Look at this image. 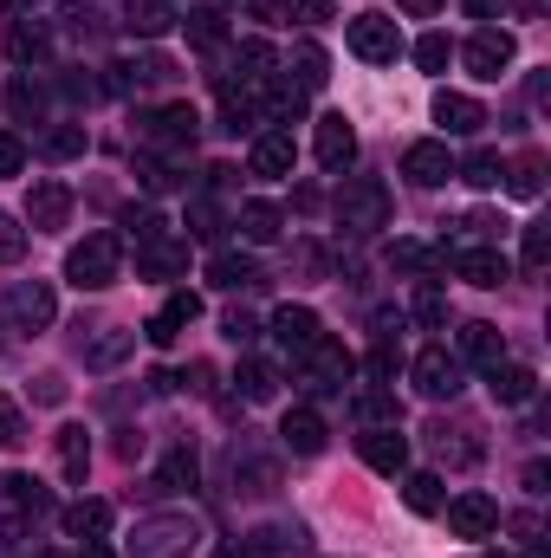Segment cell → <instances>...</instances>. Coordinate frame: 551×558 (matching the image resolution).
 Masks as SVG:
<instances>
[{
	"mask_svg": "<svg viewBox=\"0 0 551 558\" xmlns=\"http://www.w3.org/2000/svg\"><path fill=\"white\" fill-rule=\"evenodd\" d=\"M409 377H415V390L428 397V403H454L461 397V357L448 351V344H428V351H415V364H409Z\"/></svg>",
	"mask_w": 551,
	"mask_h": 558,
	"instance_id": "cell-5",
	"label": "cell"
},
{
	"mask_svg": "<svg viewBox=\"0 0 551 558\" xmlns=\"http://www.w3.org/2000/svg\"><path fill=\"white\" fill-rule=\"evenodd\" d=\"M0 318H7V331H46L59 318V299H52L46 279H13L0 292Z\"/></svg>",
	"mask_w": 551,
	"mask_h": 558,
	"instance_id": "cell-4",
	"label": "cell"
},
{
	"mask_svg": "<svg viewBox=\"0 0 551 558\" xmlns=\"http://www.w3.org/2000/svg\"><path fill=\"white\" fill-rule=\"evenodd\" d=\"M267 78H273V46H267V39H241V46L228 52V72H215L221 92H234V85L254 92V85H267Z\"/></svg>",
	"mask_w": 551,
	"mask_h": 558,
	"instance_id": "cell-9",
	"label": "cell"
},
{
	"mask_svg": "<svg viewBox=\"0 0 551 558\" xmlns=\"http://www.w3.org/2000/svg\"><path fill=\"white\" fill-rule=\"evenodd\" d=\"M124 234H131V241H156V234H169V228H162V215H156V208H124Z\"/></svg>",
	"mask_w": 551,
	"mask_h": 558,
	"instance_id": "cell-53",
	"label": "cell"
},
{
	"mask_svg": "<svg viewBox=\"0 0 551 558\" xmlns=\"http://www.w3.org/2000/svg\"><path fill=\"white\" fill-rule=\"evenodd\" d=\"M448 59H454L448 33H421V39H415V65H421V72H448Z\"/></svg>",
	"mask_w": 551,
	"mask_h": 558,
	"instance_id": "cell-48",
	"label": "cell"
},
{
	"mask_svg": "<svg viewBox=\"0 0 551 558\" xmlns=\"http://www.w3.org/2000/svg\"><path fill=\"white\" fill-rule=\"evenodd\" d=\"M195 131H201L195 105H162L156 118H143V149H162V156H188V149H195Z\"/></svg>",
	"mask_w": 551,
	"mask_h": 558,
	"instance_id": "cell-7",
	"label": "cell"
},
{
	"mask_svg": "<svg viewBox=\"0 0 551 558\" xmlns=\"http://www.w3.org/2000/svg\"><path fill=\"white\" fill-rule=\"evenodd\" d=\"M33 397H39V403H65V384H59V377H39Z\"/></svg>",
	"mask_w": 551,
	"mask_h": 558,
	"instance_id": "cell-62",
	"label": "cell"
},
{
	"mask_svg": "<svg viewBox=\"0 0 551 558\" xmlns=\"http://www.w3.org/2000/svg\"><path fill=\"white\" fill-rule=\"evenodd\" d=\"M403 175L409 182H421V189H441L448 175H454V156H448V143H434V137H421L403 149Z\"/></svg>",
	"mask_w": 551,
	"mask_h": 558,
	"instance_id": "cell-14",
	"label": "cell"
},
{
	"mask_svg": "<svg viewBox=\"0 0 551 558\" xmlns=\"http://www.w3.org/2000/svg\"><path fill=\"white\" fill-rule=\"evenodd\" d=\"M370 377H377V384L396 377V344H377V351H370Z\"/></svg>",
	"mask_w": 551,
	"mask_h": 558,
	"instance_id": "cell-59",
	"label": "cell"
},
{
	"mask_svg": "<svg viewBox=\"0 0 551 558\" xmlns=\"http://www.w3.org/2000/svg\"><path fill=\"white\" fill-rule=\"evenodd\" d=\"M403 500H409V513H441V500H448V494H441V474H428V468L409 474V481H403Z\"/></svg>",
	"mask_w": 551,
	"mask_h": 558,
	"instance_id": "cell-41",
	"label": "cell"
},
{
	"mask_svg": "<svg viewBox=\"0 0 551 558\" xmlns=\"http://www.w3.org/2000/svg\"><path fill=\"white\" fill-rule=\"evenodd\" d=\"M221 131L241 137V131H260V105L247 92H221Z\"/></svg>",
	"mask_w": 551,
	"mask_h": 558,
	"instance_id": "cell-39",
	"label": "cell"
},
{
	"mask_svg": "<svg viewBox=\"0 0 551 558\" xmlns=\"http://www.w3.org/2000/svg\"><path fill=\"white\" fill-rule=\"evenodd\" d=\"M195 318H201V299H195V292H169V305L143 325V338H149V344H175Z\"/></svg>",
	"mask_w": 551,
	"mask_h": 558,
	"instance_id": "cell-16",
	"label": "cell"
},
{
	"mask_svg": "<svg viewBox=\"0 0 551 558\" xmlns=\"http://www.w3.org/2000/svg\"><path fill=\"white\" fill-rule=\"evenodd\" d=\"M195 474H201V461H195V448H169V461H162V474H156V487H162V494H188V487H195Z\"/></svg>",
	"mask_w": 551,
	"mask_h": 558,
	"instance_id": "cell-38",
	"label": "cell"
},
{
	"mask_svg": "<svg viewBox=\"0 0 551 558\" xmlns=\"http://www.w3.org/2000/svg\"><path fill=\"white\" fill-rule=\"evenodd\" d=\"M338 228H344V234H377V228H390V189H383L377 175H351V182L338 189Z\"/></svg>",
	"mask_w": 551,
	"mask_h": 558,
	"instance_id": "cell-3",
	"label": "cell"
},
{
	"mask_svg": "<svg viewBox=\"0 0 551 558\" xmlns=\"http://www.w3.org/2000/svg\"><path fill=\"white\" fill-rule=\"evenodd\" d=\"M175 20L188 26V39H195V46H221V39H228V20H221L215 7H188V13H175Z\"/></svg>",
	"mask_w": 551,
	"mask_h": 558,
	"instance_id": "cell-40",
	"label": "cell"
},
{
	"mask_svg": "<svg viewBox=\"0 0 551 558\" xmlns=\"http://www.w3.org/2000/svg\"><path fill=\"white\" fill-rule=\"evenodd\" d=\"M234 228L260 247V241H279V228H285V215H279L273 202H241V215H234Z\"/></svg>",
	"mask_w": 551,
	"mask_h": 558,
	"instance_id": "cell-33",
	"label": "cell"
},
{
	"mask_svg": "<svg viewBox=\"0 0 551 558\" xmlns=\"http://www.w3.org/2000/svg\"><path fill=\"white\" fill-rule=\"evenodd\" d=\"M454 175H461L467 189H500V175H506V162H500V149H474L467 162H454Z\"/></svg>",
	"mask_w": 551,
	"mask_h": 558,
	"instance_id": "cell-37",
	"label": "cell"
},
{
	"mask_svg": "<svg viewBox=\"0 0 551 558\" xmlns=\"http://www.w3.org/2000/svg\"><path fill=\"white\" fill-rule=\"evenodd\" d=\"M441 507H448L454 539H493L500 533V500H487V494H461V500H441Z\"/></svg>",
	"mask_w": 551,
	"mask_h": 558,
	"instance_id": "cell-11",
	"label": "cell"
},
{
	"mask_svg": "<svg viewBox=\"0 0 551 558\" xmlns=\"http://www.w3.org/2000/svg\"><path fill=\"white\" fill-rule=\"evenodd\" d=\"M118 274H124V241L118 234H85L65 254V279L78 292H105V286H118Z\"/></svg>",
	"mask_w": 551,
	"mask_h": 558,
	"instance_id": "cell-2",
	"label": "cell"
},
{
	"mask_svg": "<svg viewBox=\"0 0 551 558\" xmlns=\"http://www.w3.org/2000/svg\"><path fill=\"white\" fill-rule=\"evenodd\" d=\"M292 162H298L292 131H260V137H254V175L279 182V175H292Z\"/></svg>",
	"mask_w": 551,
	"mask_h": 558,
	"instance_id": "cell-25",
	"label": "cell"
},
{
	"mask_svg": "<svg viewBox=\"0 0 551 558\" xmlns=\"http://www.w3.org/2000/svg\"><path fill=\"white\" fill-rule=\"evenodd\" d=\"M162 78H175V65H169L162 52H143V59H118V65H111V92H118V98H131L143 85H162Z\"/></svg>",
	"mask_w": 551,
	"mask_h": 558,
	"instance_id": "cell-19",
	"label": "cell"
},
{
	"mask_svg": "<svg viewBox=\"0 0 551 558\" xmlns=\"http://www.w3.org/2000/svg\"><path fill=\"white\" fill-rule=\"evenodd\" d=\"M409 312L421 318V325H448V292H441V286H415Z\"/></svg>",
	"mask_w": 551,
	"mask_h": 558,
	"instance_id": "cell-49",
	"label": "cell"
},
{
	"mask_svg": "<svg viewBox=\"0 0 551 558\" xmlns=\"http://www.w3.org/2000/svg\"><path fill=\"white\" fill-rule=\"evenodd\" d=\"M351 156H357V131L344 118H318V162L338 175V169H351Z\"/></svg>",
	"mask_w": 551,
	"mask_h": 558,
	"instance_id": "cell-27",
	"label": "cell"
},
{
	"mask_svg": "<svg viewBox=\"0 0 551 558\" xmlns=\"http://www.w3.org/2000/svg\"><path fill=\"white\" fill-rule=\"evenodd\" d=\"M318 338H325V325H318V312H311V305H279V312H273V344L285 351V357H305Z\"/></svg>",
	"mask_w": 551,
	"mask_h": 558,
	"instance_id": "cell-12",
	"label": "cell"
},
{
	"mask_svg": "<svg viewBox=\"0 0 551 558\" xmlns=\"http://www.w3.org/2000/svg\"><path fill=\"white\" fill-rule=\"evenodd\" d=\"M519 260H526V274H546V260H551V234L546 228H526V254H519Z\"/></svg>",
	"mask_w": 551,
	"mask_h": 558,
	"instance_id": "cell-56",
	"label": "cell"
},
{
	"mask_svg": "<svg viewBox=\"0 0 551 558\" xmlns=\"http://www.w3.org/2000/svg\"><path fill=\"white\" fill-rule=\"evenodd\" d=\"M195 546H201L195 513H143L124 553L131 558H195Z\"/></svg>",
	"mask_w": 551,
	"mask_h": 558,
	"instance_id": "cell-1",
	"label": "cell"
},
{
	"mask_svg": "<svg viewBox=\"0 0 551 558\" xmlns=\"http://www.w3.org/2000/svg\"><path fill=\"white\" fill-rule=\"evenodd\" d=\"M188 234H195V241H215V234H221V208H215L208 195H195V208H188Z\"/></svg>",
	"mask_w": 551,
	"mask_h": 558,
	"instance_id": "cell-52",
	"label": "cell"
},
{
	"mask_svg": "<svg viewBox=\"0 0 551 558\" xmlns=\"http://www.w3.org/2000/svg\"><path fill=\"white\" fill-rule=\"evenodd\" d=\"M292 72H298V92H318V85L331 78V59H325V46L298 39V46H292Z\"/></svg>",
	"mask_w": 551,
	"mask_h": 558,
	"instance_id": "cell-36",
	"label": "cell"
},
{
	"mask_svg": "<svg viewBox=\"0 0 551 558\" xmlns=\"http://www.w3.org/2000/svg\"><path fill=\"white\" fill-rule=\"evenodd\" d=\"M428 448H434L441 461H454V468H474V461H480V441H474L467 422H428Z\"/></svg>",
	"mask_w": 551,
	"mask_h": 558,
	"instance_id": "cell-23",
	"label": "cell"
},
{
	"mask_svg": "<svg viewBox=\"0 0 551 558\" xmlns=\"http://www.w3.org/2000/svg\"><path fill=\"white\" fill-rule=\"evenodd\" d=\"M111 526H118L111 500H72V507H65V533H72L78 546H98V539H111Z\"/></svg>",
	"mask_w": 551,
	"mask_h": 558,
	"instance_id": "cell-20",
	"label": "cell"
},
{
	"mask_svg": "<svg viewBox=\"0 0 551 558\" xmlns=\"http://www.w3.org/2000/svg\"><path fill=\"white\" fill-rule=\"evenodd\" d=\"M221 331H228L234 344H254V338H260V325H254V312H241V305H234V312L221 318Z\"/></svg>",
	"mask_w": 551,
	"mask_h": 558,
	"instance_id": "cell-57",
	"label": "cell"
},
{
	"mask_svg": "<svg viewBox=\"0 0 551 558\" xmlns=\"http://www.w3.org/2000/svg\"><path fill=\"white\" fill-rule=\"evenodd\" d=\"M175 26V7L169 0H131L124 7V33H137V39H162Z\"/></svg>",
	"mask_w": 551,
	"mask_h": 558,
	"instance_id": "cell-30",
	"label": "cell"
},
{
	"mask_svg": "<svg viewBox=\"0 0 551 558\" xmlns=\"http://www.w3.org/2000/svg\"><path fill=\"white\" fill-rule=\"evenodd\" d=\"M396 7H403V13H415V20H428V13H441L448 0H396Z\"/></svg>",
	"mask_w": 551,
	"mask_h": 558,
	"instance_id": "cell-63",
	"label": "cell"
},
{
	"mask_svg": "<svg viewBox=\"0 0 551 558\" xmlns=\"http://www.w3.org/2000/svg\"><path fill=\"white\" fill-rule=\"evenodd\" d=\"M0 487H7V500H13L20 513H46V507H52V494H46L33 474H13V481H0Z\"/></svg>",
	"mask_w": 551,
	"mask_h": 558,
	"instance_id": "cell-47",
	"label": "cell"
},
{
	"mask_svg": "<svg viewBox=\"0 0 551 558\" xmlns=\"http://www.w3.org/2000/svg\"><path fill=\"white\" fill-rule=\"evenodd\" d=\"M85 124H52V131H46V137H39V149H46V156H52V162H72V156H85Z\"/></svg>",
	"mask_w": 551,
	"mask_h": 558,
	"instance_id": "cell-42",
	"label": "cell"
},
{
	"mask_svg": "<svg viewBox=\"0 0 551 558\" xmlns=\"http://www.w3.org/2000/svg\"><path fill=\"white\" fill-rule=\"evenodd\" d=\"M506 189H513L519 202H539V195H546V156L526 149L519 162H506Z\"/></svg>",
	"mask_w": 551,
	"mask_h": 558,
	"instance_id": "cell-35",
	"label": "cell"
},
{
	"mask_svg": "<svg viewBox=\"0 0 551 558\" xmlns=\"http://www.w3.org/2000/svg\"><path fill=\"white\" fill-rule=\"evenodd\" d=\"M234 390H241L247 403H273V397H279V371H273V364H260V357H241Z\"/></svg>",
	"mask_w": 551,
	"mask_h": 558,
	"instance_id": "cell-32",
	"label": "cell"
},
{
	"mask_svg": "<svg viewBox=\"0 0 551 558\" xmlns=\"http://www.w3.org/2000/svg\"><path fill=\"white\" fill-rule=\"evenodd\" d=\"M137 274H143V279H175V274H188V241H175V234H156V241H143V247H137Z\"/></svg>",
	"mask_w": 551,
	"mask_h": 558,
	"instance_id": "cell-18",
	"label": "cell"
},
{
	"mask_svg": "<svg viewBox=\"0 0 551 558\" xmlns=\"http://www.w3.org/2000/svg\"><path fill=\"white\" fill-rule=\"evenodd\" d=\"M46 52H52V26L46 20H13L7 26V59L13 65H39Z\"/></svg>",
	"mask_w": 551,
	"mask_h": 558,
	"instance_id": "cell-26",
	"label": "cell"
},
{
	"mask_svg": "<svg viewBox=\"0 0 551 558\" xmlns=\"http://www.w3.org/2000/svg\"><path fill=\"white\" fill-rule=\"evenodd\" d=\"M273 481H279L273 461H254V454L241 461V454H234V487H241V494H273Z\"/></svg>",
	"mask_w": 551,
	"mask_h": 558,
	"instance_id": "cell-45",
	"label": "cell"
},
{
	"mask_svg": "<svg viewBox=\"0 0 551 558\" xmlns=\"http://www.w3.org/2000/svg\"><path fill=\"white\" fill-rule=\"evenodd\" d=\"M20 169H26V143L13 131H0V175H20Z\"/></svg>",
	"mask_w": 551,
	"mask_h": 558,
	"instance_id": "cell-58",
	"label": "cell"
},
{
	"mask_svg": "<svg viewBox=\"0 0 551 558\" xmlns=\"http://www.w3.org/2000/svg\"><path fill=\"white\" fill-rule=\"evenodd\" d=\"M357 416L370 422V428H377V422H403V403H396V390H383V384H370V390L357 397Z\"/></svg>",
	"mask_w": 551,
	"mask_h": 558,
	"instance_id": "cell-44",
	"label": "cell"
},
{
	"mask_svg": "<svg viewBox=\"0 0 551 558\" xmlns=\"http://www.w3.org/2000/svg\"><path fill=\"white\" fill-rule=\"evenodd\" d=\"M298 364H305V390H344V384H351V371H357V357H351L338 338H318Z\"/></svg>",
	"mask_w": 551,
	"mask_h": 558,
	"instance_id": "cell-10",
	"label": "cell"
},
{
	"mask_svg": "<svg viewBox=\"0 0 551 558\" xmlns=\"http://www.w3.org/2000/svg\"><path fill=\"white\" fill-rule=\"evenodd\" d=\"M454 254H448V241L441 247H421V241H396L390 247V267H403V274H441Z\"/></svg>",
	"mask_w": 551,
	"mask_h": 558,
	"instance_id": "cell-34",
	"label": "cell"
},
{
	"mask_svg": "<svg viewBox=\"0 0 551 558\" xmlns=\"http://www.w3.org/2000/svg\"><path fill=\"white\" fill-rule=\"evenodd\" d=\"M357 454L377 468V474H403L409 468V435H396V422H377L357 435Z\"/></svg>",
	"mask_w": 551,
	"mask_h": 558,
	"instance_id": "cell-13",
	"label": "cell"
},
{
	"mask_svg": "<svg viewBox=\"0 0 551 558\" xmlns=\"http://www.w3.org/2000/svg\"><path fill=\"white\" fill-rule=\"evenodd\" d=\"M59 461H65V481H85V468H91L85 428H59Z\"/></svg>",
	"mask_w": 551,
	"mask_h": 558,
	"instance_id": "cell-43",
	"label": "cell"
},
{
	"mask_svg": "<svg viewBox=\"0 0 551 558\" xmlns=\"http://www.w3.org/2000/svg\"><path fill=\"white\" fill-rule=\"evenodd\" d=\"M0 448L13 454V448H26V416H20V403L13 397H0Z\"/></svg>",
	"mask_w": 551,
	"mask_h": 558,
	"instance_id": "cell-51",
	"label": "cell"
},
{
	"mask_svg": "<svg viewBox=\"0 0 551 558\" xmlns=\"http://www.w3.org/2000/svg\"><path fill=\"white\" fill-rule=\"evenodd\" d=\"M65 215H72V189H65V182H33V195H26V221H33V234L65 228Z\"/></svg>",
	"mask_w": 551,
	"mask_h": 558,
	"instance_id": "cell-15",
	"label": "cell"
},
{
	"mask_svg": "<svg viewBox=\"0 0 551 558\" xmlns=\"http://www.w3.org/2000/svg\"><path fill=\"white\" fill-rule=\"evenodd\" d=\"M285 7H292V13H298L305 26H318V20H331V0H285Z\"/></svg>",
	"mask_w": 551,
	"mask_h": 558,
	"instance_id": "cell-60",
	"label": "cell"
},
{
	"mask_svg": "<svg viewBox=\"0 0 551 558\" xmlns=\"http://www.w3.org/2000/svg\"><path fill=\"white\" fill-rule=\"evenodd\" d=\"M298 546H305L298 526H254V533H241V558H292Z\"/></svg>",
	"mask_w": 551,
	"mask_h": 558,
	"instance_id": "cell-28",
	"label": "cell"
},
{
	"mask_svg": "<svg viewBox=\"0 0 551 558\" xmlns=\"http://www.w3.org/2000/svg\"><path fill=\"white\" fill-rule=\"evenodd\" d=\"M448 267H454V274L467 279V286H487V292H493V286H506V279H513V260H506V254H500V247H467V254H454V260H448Z\"/></svg>",
	"mask_w": 551,
	"mask_h": 558,
	"instance_id": "cell-17",
	"label": "cell"
},
{
	"mask_svg": "<svg viewBox=\"0 0 551 558\" xmlns=\"http://www.w3.org/2000/svg\"><path fill=\"white\" fill-rule=\"evenodd\" d=\"M137 175H143V182H149V189H156V195H162V189H175V162H162L156 149H149V156H143V162H137Z\"/></svg>",
	"mask_w": 551,
	"mask_h": 558,
	"instance_id": "cell-55",
	"label": "cell"
},
{
	"mask_svg": "<svg viewBox=\"0 0 551 558\" xmlns=\"http://www.w3.org/2000/svg\"><path fill=\"white\" fill-rule=\"evenodd\" d=\"M39 105H46V98H39V85H33V78L20 72V78H13V92H7V111H13V118L26 124V118H39Z\"/></svg>",
	"mask_w": 551,
	"mask_h": 558,
	"instance_id": "cell-50",
	"label": "cell"
},
{
	"mask_svg": "<svg viewBox=\"0 0 551 558\" xmlns=\"http://www.w3.org/2000/svg\"><path fill=\"white\" fill-rule=\"evenodd\" d=\"M131 344H137V331H105V338L85 351V364H91V371H111L118 357H131Z\"/></svg>",
	"mask_w": 551,
	"mask_h": 558,
	"instance_id": "cell-46",
	"label": "cell"
},
{
	"mask_svg": "<svg viewBox=\"0 0 551 558\" xmlns=\"http://www.w3.org/2000/svg\"><path fill=\"white\" fill-rule=\"evenodd\" d=\"M351 52H357L364 65H396V59H403V26L383 20V13H357V20H351Z\"/></svg>",
	"mask_w": 551,
	"mask_h": 558,
	"instance_id": "cell-8",
	"label": "cell"
},
{
	"mask_svg": "<svg viewBox=\"0 0 551 558\" xmlns=\"http://www.w3.org/2000/svg\"><path fill=\"white\" fill-rule=\"evenodd\" d=\"M474 20H500V13H513V0H461Z\"/></svg>",
	"mask_w": 551,
	"mask_h": 558,
	"instance_id": "cell-61",
	"label": "cell"
},
{
	"mask_svg": "<svg viewBox=\"0 0 551 558\" xmlns=\"http://www.w3.org/2000/svg\"><path fill=\"white\" fill-rule=\"evenodd\" d=\"M487 377H493V403H506V410H519V403L539 397V377H532L526 364H493Z\"/></svg>",
	"mask_w": 551,
	"mask_h": 558,
	"instance_id": "cell-29",
	"label": "cell"
},
{
	"mask_svg": "<svg viewBox=\"0 0 551 558\" xmlns=\"http://www.w3.org/2000/svg\"><path fill=\"white\" fill-rule=\"evenodd\" d=\"M78 558H111V546H105V539H98V546H85V553Z\"/></svg>",
	"mask_w": 551,
	"mask_h": 558,
	"instance_id": "cell-64",
	"label": "cell"
},
{
	"mask_svg": "<svg viewBox=\"0 0 551 558\" xmlns=\"http://www.w3.org/2000/svg\"><path fill=\"white\" fill-rule=\"evenodd\" d=\"M208 279L221 286V292H241V286H267L260 267H254V254H215L208 260Z\"/></svg>",
	"mask_w": 551,
	"mask_h": 558,
	"instance_id": "cell-31",
	"label": "cell"
},
{
	"mask_svg": "<svg viewBox=\"0 0 551 558\" xmlns=\"http://www.w3.org/2000/svg\"><path fill=\"white\" fill-rule=\"evenodd\" d=\"M461 364H480V371L506 364V338H500V325H487V318L461 325Z\"/></svg>",
	"mask_w": 551,
	"mask_h": 558,
	"instance_id": "cell-22",
	"label": "cell"
},
{
	"mask_svg": "<svg viewBox=\"0 0 551 558\" xmlns=\"http://www.w3.org/2000/svg\"><path fill=\"white\" fill-rule=\"evenodd\" d=\"M325 435H331V428H325V416H318L311 403L285 410V422H279V441H285L292 454H318V448H325Z\"/></svg>",
	"mask_w": 551,
	"mask_h": 558,
	"instance_id": "cell-24",
	"label": "cell"
},
{
	"mask_svg": "<svg viewBox=\"0 0 551 558\" xmlns=\"http://www.w3.org/2000/svg\"><path fill=\"white\" fill-rule=\"evenodd\" d=\"M513 59H519V46H513V33H500V26H480V33L461 46V65H467L480 85H500Z\"/></svg>",
	"mask_w": 551,
	"mask_h": 558,
	"instance_id": "cell-6",
	"label": "cell"
},
{
	"mask_svg": "<svg viewBox=\"0 0 551 558\" xmlns=\"http://www.w3.org/2000/svg\"><path fill=\"white\" fill-rule=\"evenodd\" d=\"M434 124H441L448 137H474V131L487 124V111H480L467 92H434Z\"/></svg>",
	"mask_w": 551,
	"mask_h": 558,
	"instance_id": "cell-21",
	"label": "cell"
},
{
	"mask_svg": "<svg viewBox=\"0 0 551 558\" xmlns=\"http://www.w3.org/2000/svg\"><path fill=\"white\" fill-rule=\"evenodd\" d=\"M20 254H26V228H20V221L0 208V267H13Z\"/></svg>",
	"mask_w": 551,
	"mask_h": 558,
	"instance_id": "cell-54",
	"label": "cell"
}]
</instances>
